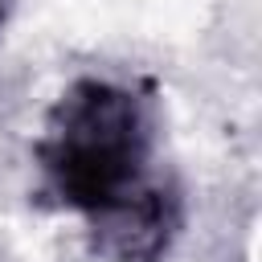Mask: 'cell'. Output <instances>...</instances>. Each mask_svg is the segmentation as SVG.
Segmentation results:
<instances>
[{
	"label": "cell",
	"mask_w": 262,
	"mask_h": 262,
	"mask_svg": "<svg viewBox=\"0 0 262 262\" xmlns=\"http://www.w3.org/2000/svg\"><path fill=\"white\" fill-rule=\"evenodd\" d=\"M156 135V102L143 86L78 78L49 106L33 147L45 196L78 213L94 254L111 262H160L184 225Z\"/></svg>",
	"instance_id": "1"
},
{
	"label": "cell",
	"mask_w": 262,
	"mask_h": 262,
	"mask_svg": "<svg viewBox=\"0 0 262 262\" xmlns=\"http://www.w3.org/2000/svg\"><path fill=\"white\" fill-rule=\"evenodd\" d=\"M4 12H8V0H0V25H4Z\"/></svg>",
	"instance_id": "2"
}]
</instances>
